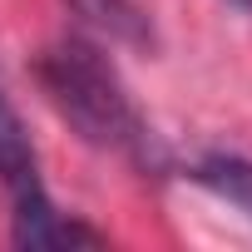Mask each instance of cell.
I'll return each mask as SVG.
<instances>
[{
  "label": "cell",
  "instance_id": "5b68a950",
  "mask_svg": "<svg viewBox=\"0 0 252 252\" xmlns=\"http://www.w3.org/2000/svg\"><path fill=\"white\" fill-rule=\"evenodd\" d=\"M188 178L198 188H208L213 198L232 203L242 218H252V158H237V154H208L188 168Z\"/></svg>",
  "mask_w": 252,
  "mask_h": 252
},
{
  "label": "cell",
  "instance_id": "8992f818",
  "mask_svg": "<svg viewBox=\"0 0 252 252\" xmlns=\"http://www.w3.org/2000/svg\"><path fill=\"white\" fill-rule=\"evenodd\" d=\"M232 5H237V10H247V15H252V0H232Z\"/></svg>",
  "mask_w": 252,
  "mask_h": 252
},
{
  "label": "cell",
  "instance_id": "3957f363",
  "mask_svg": "<svg viewBox=\"0 0 252 252\" xmlns=\"http://www.w3.org/2000/svg\"><path fill=\"white\" fill-rule=\"evenodd\" d=\"M0 188L10 193V203L45 193L35 139H30L25 119H20V109L10 104V94H5V89H0Z\"/></svg>",
  "mask_w": 252,
  "mask_h": 252
},
{
  "label": "cell",
  "instance_id": "277c9868",
  "mask_svg": "<svg viewBox=\"0 0 252 252\" xmlns=\"http://www.w3.org/2000/svg\"><path fill=\"white\" fill-rule=\"evenodd\" d=\"M69 5L99 30L109 35L114 45H134V50H149L154 45V20L139 0H69Z\"/></svg>",
  "mask_w": 252,
  "mask_h": 252
},
{
  "label": "cell",
  "instance_id": "7a4b0ae2",
  "mask_svg": "<svg viewBox=\"0 0 252 252\" xmlns=\"http://www.w3.org/2000/svg\"><path fill=\"white\" fill-rule=\"evenodd\" d=\"M10 242L40 252V247H104L109 237L99 227H89L84 218L60 213L50 203V193H35V198L15 203V213H10Z\"/></svg>",
  "mask_w": 252,
  "mask_h": 252
},
{
  "label": "cell",
  "instance_id": "6da1fadb",
  "mask_svg": "<svg viewBox=\"0 0 252 252\" xmlns=\"http://www.w3.org/2000/svg\"><path fill=\"white\" fill-rule=\"evenodd\" d=\"M35 79H40L50 109L84 144H94L104 154H124L134 163L154 158V134H149L129 84L119 79L114 60L94 40L64 35V40L45 45L35 60Z\"/></svg>",
  "mask_w": 252,
  "mask_h": 252
}]
</instances>
